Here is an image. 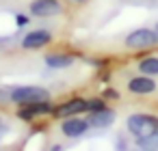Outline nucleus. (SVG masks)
Returning a JSON list of instances; mask_svg holds the SVG:
<instances>
[{
    "label": "nucleus",
    "instance_id": "obj_19",
    "mask_svg": "<svg viewBox=\"0 0 158 151\" xmlns=\"http://www.w3.org/2000/svg\"><path fill=\"white\" fill-rule=\"evenodd\" d=\"M5 132H7V125H5V121H2V119H0V136H2Z\"/></svg>",
    "mask_w": 158,
    "mask_h": 151
},
{
    "label": "nucleus",
    "instance_id": "obj_12",
    "mask_svg": "<svg viewBox=\"0 0 158 151\" xmlns=\"http://www.w3.org/2000/svg\"><path fill=\"white\" fill-rule=\"evenodd\" d=\"M139 71L145 76H158V56H145L139 61Z\"/></svg>",
    "mask_w": 158,
    "mask_h": 151
},
{
    "label": "nucleus",
    "instance_id": "obj_8",
    "mask_svg": "<svg viewBox=\"0 0 158 151\" xmlns=\"http://www.w3.org/2000/svg\"><path fill=\"white\" fill-rule=\"evenodd\" d=\"M54 106L50 104V99H44V101H35V104H26L18 110V117L22 121H33L37 117H46V114H52Z\"/></svg>",
    "mask_w": 158,
    "mask_h": 151
},
{
    "label": "nucleus",
    "instance_id": "obj_13",
    "mask_svg": "<svg viewBox=\"0 0 158 151\" xmlns=\"http://www.w3.org/2000/svg\"><path fill=\"white\" fill-rule=\"evenodd\" d=\"M134 147H139L143 151H158V132L143 136V138H134Z\"/></svg>",
    "mask_w": 158,
    "mask_h": 151
},
{
    "label": "nucleus",
    "instance_id": "obj_10",
    "mask_svg": "<svg viewBox=\"0 0 158 151\" xmlns=\"http://www.w3.org/2000/svg\"><path fill=\"white\" fill-rule=\"evenodd\" d=\"M156 89H158V84H156L154 76L141 74V76H134V78L128 80V91H130L132 95H149V93H154Z\"/></svg>",
    "mask_w": 158,
    "mask_h": 151
},
{
    "label": "nucleus",
    "instance_id": "obj_16",
    "mask_svg": "<svg viewBox=\"0 0 158 151\" xmlns=\"http://www.w3.org/2000/svg\"><path fill=\"white\" fill-rule=\"evenodd\" d=\"M117 151H128V140H123V136L117 138Z\"/></svg>",
    "mask_w": 158,
    "mask_h": 151
},
{
    "label": "nucleus",
    "instance_id": "obj_9",
    "mask_svg": "<svg viewBox=\"0 0 158 151\" xmlns=\"http://www.w3.org/2000/svg\"><path fill=\"white\" fill-rule=\"evenodd\" d=\"M115 119H117V112L113 108H108V106L102 108V110H91L87 114V121H89V125L93 129H106V127H110L115 123Z\"/></svg>",
    "mask_w": 158,
    "mask_h": 151
},
{
    "label": "nucleus",
    "instance_id": "obj_21",
    "mask_svg": "<svg viewBox=\"0 0 158 151\" xmlns=\"http://www.w3.org/2000/svg\"><path fill=\"white\" fill-rule=\"evenodd\" d=\"M72 2H85V0H72Z\"/></svg>",
    "mask_w": 158,
    "mask_h": 151
},
{
    "label": "nucleus",
    "instance_id": "obj_22",
    "mask_svg": "<svg viewBox=\"0 0 158 151\" xmlns=\"http://www.w3.org/2000/svg\"><path fill=\"white\" fill-rule=\"evenodd\" d=\"M0 151H5V149H0Z\"/></svg>",
    "mask_w": 158,
    "mask_h": 151
},
{
    "label": "nucleus",
    "instance_id": "obj_6",
    "mask_svg": "<svg viewBox=\"0 0 158 151\" xmlns=\"http://www.w3.org/2000/svg\"><path fill=\"white\" fill-rule=\"evenodd\" d=\"M28 9L33 18H54L63 13V2L61 0H33Z\"/></svg>",
    "mask_w": 158,
    "mask_h": 151
},
{
    "label": "nucleus",
    "instance_id": "obj_14",
    "mask_svg": "<svg viewBox=\"0 0 158 151\" xmlns=\"http://www.w3.org/2000/svg\"><path fill=\"white\" fill-rule=\"evenodd\" d=\"M87 106H89V112L91 110H102V108H106V99L104 97H93V99H87Z\"/></svg>",
    "mask_w": 158,
    "mask_h": 151
},
{
    "label": "nucleus",
    "instance_id": "obj_20",
    "mask_svg": "<svg viewBox=\"0 0 158 151\" xmlns=\"http://www.w3.org/2000/svg\"><path fill=\"white\" fill-rule=\"evenodd\" d=\"M154 30H156V37H158V22L154 24Z\"/></svg>",
    "mask_w": 158,
    "mask_h": 151
},
{
    "label": "nucleus",
    "instance_id": "obj_4",
    "mask_svg": "<svg viewBox=\"0 0 158 151\" xmlns=\"http://www.w3.org/2000/svg\"><path fill=\"white\" fill-rule=\"evenodd\" d=\"M82 112H89V106H87V99H82V97H72V99H67V101H63V104H59V106H54V110H52V114L56 117V119H67V117H76V114H82Z\"/></svg>",
    "mask_w": 158,
    "mask_h": 151
},
{
    "label": "nucleus",
    "instance_id": "obj_7",
    "mask_svg": "<svg viewBox=\"0 0 158 151\" xmlns=\"http://www.w3.org/2000/svg\"><path fill=\"white\" fill-rule=\"evenodd\" d=\"M52 41V33L50 30H46V28H35V30H31V33H26L24 37H22V48L24 50H41V48H46L48 43Z\"/></svg>",
    "mask_w": 158,
    "mask_h": 151
},
{
    "label": "nucleus",
    "instance_id": "obj_1",
    "mask_svg": "<svg viewBox=\"0 0 158 151\" xmlns=\"http://www.w3.org/2000/svg\"><path fill=\"white\" fill-rule=\"evenodd\" d=\"M126 132L132 138H143L158 132V117L149 112H132L126 119Z\"/></svg>",
    "mask_w": 158,
    "mask_h": 151
},
{
    "label": "nucleus",
    "instance_id": "obj_3",
    "mask_svg": "<svg viewBox=\"0 0 158 151\" xmlns=\"http://www.w3.org/2000/svg\"><path fill=\"white\" fill-rule=\"evenodd\" d=\"M123 43H126L128 50L145 52V50L158 48V37H156V30H154V28H134L132 33L126 35Z\"/></svg>",
    "mask_w": 158,
    "mask_h": 151
},
{
    "label": "nucleus",
    "instance_id": "obj_18",
    "mask_svg": "<svg viewBox=\"0 0 158 151\" xmlns=\"http://www.w3.org/2000/svg\"><path fill=\"white\" fill-rule=\"evenodd\" d=\"M26 22H28V20H26L24 15H18V26H20V28H22V26H26Z\"/></svg>",
    "mask_w": 158,
    "mask_h": 151
},
{
    "label": "nucleus",
    "instance_id": "obj_2",
    "mask_svg": "<svg viewBox=\"0 0 158 151\" xmlns=\"http://www.w3.org/2000/svg\"><path fill=\"white\" fill-rule=\"evenodd\" d=\"M9 99L18 106H26V104H35V101H44L50 99V91L44 86H35V84H22V86H11L9 89Z\"/></svg>",
    "mask_w": 158,
    "mask_h": 151
},
{
    "label": "nucleus",
    "instance_id": "obj_5",
    "mask_svg": "<svg viewBox=\"0 0 158 151\" xmlns=\"http://www.w3.org/2000/svg\"><path fill=\"white\" fill-rule=\"evenodd\" d=\"M89 121H87V117H80V114H76V117H67V119H63V123H61V134L65 136V138H80V136H85L87 132H89Z\"/></svg>",
    "mask_w": 158,
    "mask_h": 151
},
{
    "label": "nucleus",
    "instance_id": "obj_15",
    "mask_svg": "<svg viewBox=\"0 0 158 151\" xmlns=\"http://www.w3.org/2000/svg\"><path fill=\"white\" fill-rule=\"evenodd\" d=\"M102 97H104V99H119V91H115V89H104Z\"/></svg>",
    "mask_w": 158,
    "mask_h": 151
},
{
    "label": "nucleus",
    "instance_id": "obj_11",
    "mask_svg": "<svg viewBox=\"0 0 158 151\" xmlns=\"http://www.w3.org/2000/svg\"><path fill=\"white\" fill-rule=\"evenodd\" d=\"M44 61L50 69H67L74 65V56H69V54H48Z\"/></svg>",
    "mask_w": 158,
    "mask_h": 151
},
{
    "label": "nucleus",
    "instance_id": "obj_17",
    "mask_svg": "<svg viewBox=\"0 0 158 151\" xmlns=\"http://www.w3.org/2000/svg\"><path fill=\"white\" fill-rule=\"evenodd\" d=\"M7 101H11V99H9V91H5V89H0V106H5Z\"/></svg>",
    "mask_w": 158,
    "mask_h": 151
}]
</instances>
